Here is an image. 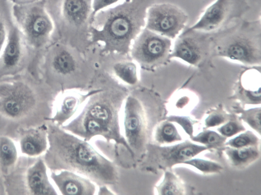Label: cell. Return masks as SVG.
<instances>
[{"label":"cell","instance_id":"cell-10","mask_svg":"<svg viewBox=\"0 0 261 195\" xmlns=\"http://www.w3.org/2000/svg\"><path fill=\"white\" fill-rule=\"evenodd\" d=\"M213 34L197 30H185L174 39L171 60L176 59L197 69L212 67Z\"/></svg>","mask_w":261,"mask_h":195},{"label":"cell","instance_id":"cell-2","mask_svg":"<svg viewBox=\"0 0 261 195\" xmlns=\"http://www.w3.org/2000/svg\"><path fill=\"white\" fill-rule=\"evenodd\" d=\"M129 91L118 85L100 88L86 100L77 114L61 127L89 142L99 136L121 146L131 158V151L121 132V113Z\"/></svg>","mask_w":261,"mask_h":195},{"label":"cell","instance_id":"cell-32","mask_svg":"<svg viewBox=\"0 0 261 195\" xmlns=\"http://www.w3.org/2000/svg\"><path fill=\"white\" fill-rule=\"evenodd\" d=\"M171 120L177 122L189 134H191L192 130V124L188 118L184 117H174L171 119Z\"/></svg>","mask_w":261,"mask_h":195},{"label":"cell","instance_id":"cell-19","mask_svg":"<svg viewBox=\"0 0 261 195\" xmlns=\"http://www.w3.org/2000/svg\"><path fill=\"white\" fill-rule=\"evenodd\" d=\"M260 66L248 67L241 73L240 86L241 92L251 101L260 100Z\"/></svg>","mask_w":261,"mask_h":195},{"label":"cell","instance_id":"cell-1","mask_svg":"<svg viewBox=\"0 0 261 195\" xmlns=\"http://www.w3.org/2000/svg\"><path fill=\"white\" fill-rule=\"evenodd\" d=\"M48 146L43 159L50 171H71L98 186L116 184L120 175L116 164L96 150L89 142L46 122Z\"/></svg>","mask_w":261,"mask_h":195},{"label":"cell","instance_id":"cell-14","mask_svg":"<svg viewBox=\"0 0 261 195\" xmlns=\"http://www.w3.org/2000/svg\"><path fill=\"white\" fill-rule=\"evenodd\" d=\"M188 20L186 12L175 4L154 3L147 10L145 27L173 40L185 30Z\"/></svg>","mask_w":261,"mask_h":195},{"label":"cell","instance_id":"cell-17","mask_svg":"<svg viewBox=\"0 0 261 195\" xmlns=\"http://www.w3.org/2000/svg\"><path fill=\"white\" fill-rule=\"evenodd\" d=\"M48 168L43 159L38 157L25 170L23 182L29 194L56 195V188L52 184L48 174Z\"/></svg>","mask_w":261,"mask_h":195},{"label":"cell","instance_id":"cell-6","mask_svg":"<svg viewBox=\"0 0 261 195\" xmlns=\"http://www.w3.org/2000/svg\"><path fill=\"white\" fill-rule=\"evenodd\" d=\"M213 58L219 57L248 67L261 64L260 20L242 19L213 34Z\"/></svg>","mask_w":261,"mask_h":195},{"label":"cell","instance_id":"cell-25","mask_svg":"<svg viewBox=\"0 0 261 195\" xmlns=\"http://www.w3.org/2000/svg\"><path fill=\"white\" fill-rule=\"evenodd\" d=\"M157 138L159 140L170 142L178 139V136L174 126L168 123L165 124L159 130L157 134Z\"/></svg>","mask_w":261,"mask_h":195},{"label":"cell","instance_id":"cell-22","mask_svg":"<svg viewBox=\"0 0 261 195\" xmlns=\"http://www.w3.org/2000/svg\"><path fill=\"white\" fill-rule=\"evenodd\" d=\"M205 149L203 146L182 144L167 150H164L163 155L166 156V159L176 162L189 159Z\"/></svg>","mask_w":261,"mask_h":195},{"label":"cell","instance_id":"cell-24","mask_svg":"<svg viewBox=\"0 0 261 195\" xmlns=\"http://www.w3.org/2000/svg\"><path fill=\"white\" fill-rule=\"evenodd\" d=\"M257 155L256 152L251 148L232 150L230 155L235 163H244Z\"/></svg>","mask_w":261,"mask_h":195},{"label":"cell","instance_id":"cell-13","mask_svg":"<svg viewBox=\"0 0 261 195\" xmlns=\"http://www.w3.org/2000/svg\"><path fill=\"white\" fill-rule=\"evenodd\" d=\"M33 64L30 50L13 18L0 52V79L31 71Z\"/></svg>","mask_w":261,"mask_h":195},{"label":"cell","instance_id":"cell-29","mask_svg":"<svg viewBox=\"0 0 261 195\" xmlns=\"http://www.w3.org/2000/svg\"><path fill=\"white\" fill-rule=\"evenodd\" d=\"M159 190L162 194H174L176 193V192L178 189L176 181L171 180L170 177L168 176L167 179L160 186Z\"/></svg>","mask_w":261,"mask_h":195},{"label":"cell","instance_id":"cell-26","mask_svg":"<svg viewBox=\"0 0 261 195\" xmlns=\"http://www.w3.org/2000/svg\"><path fill=\"white\" fill-rule=\"evenodd\" d=\"M185 163L190 164L205 172H216L221 169L220 166L214 162L201 159H194Z\"/></svg>","mask_w":261,"mask_h":195},{"label":"cell","instance_id":"cell-12","mask_svg":"<svg viewBox=\"0 0 261 195\" xmlns=\"http://www.w3.org/2000/svg\"><path fill=\"white\" fill-rule=\"evenodd\" d=\"M249 9L247 0H214L187 29L213 34L241 19Z\"/></svg>","mask_w":261,"mask_h":195},{"label":"cell","instance_id":"cell-16","mask_svg":"<svg viewBox=\"0 0 261 195\" xmlns=\"http://www.w3.org/2000/svg\"><path fill=\"white\" fill-rule=\"evenodd\" d=\"M50 178L63 195H94L96 184L89 179L76 173L62 170L51 171Z\"/></svg>","mask_w":261,"mask_h":195},{"label":"cell","instance_id":"cell-15","mask_svg":"<svg viewBox=\"0 0 261 195\" xmlns=\"http://www.w3.org/2000/svg\"><path fill=\"white\" fill-rule=\"evenodd\" d=\"M100 88L86 92L67 90L58 93L54 100L51 116L47 121L62 126L73 119L80 112L87 99Z\"/></svg>","mask_w":261,"mask_h":195},{"label":"cell","instance_id":"cell-28","mask_svg":"<svg viewBox=\"0 0 261 195\" xmlns=\"http://www.w3.org/2000/svg\"><path fill=\"white\" fill-rule=\"evenodd\" d=\"M122 0H92L93 17L99 11L109 8Z\"/></svg>","mask_w":261,"mask_h":195},{"label":"cell","instance_id":"cell-21","mask_svg":"<svg viewBox=\"0 0 261 195\" xmlns=\"http://www.w3.org/2000/svg\"><path fill=\"white\" fill-rule=\"evenodd\" d=\"M113 71L116 76L127 85L133 86L138 82V68L134 62H118L114 65Z\"/></svg>","mask_w":261,"mask_h":195},{"label":"cell","instance_id":"cell-3","mask_svg":"<svg viewBox=\"0 0 261 195\" xmlns=\"http://www.w3.org/2000/svg\"><path fill=\"white\" fill-rule=\"evenodd\" d=\"M155 0H122L94 17L91 43H101L105 53L125 55L145 27L148 8Z\"/></svg>","mask_w":261,"mask_h":195},{"label":"cell","instance_id":"cell-18","mask_svg":"<svg viewBox=\"0 0 261 195\" xmlns=\"http://www.w3.org/2000/svg\"><path fill=\"white\" fill-rule=\"evenodd\" d=\"M48 146L46 122L25 130L19 140V149L25 156L36 158L44 155Z\"/></svg>","mask_w":261,"mask_h":195},{"label":"cell","instance_id":"cell-33","mask_svg":"<svg viewBox=\"0 0 261 195\" xmlns=\"http://www.w3.org/2000/svg\"><path fill=\"white\" fill-rule=\"evenodd\" d=\"M223 121V118L218 115L210 116L205 120V123L208 126H215L218 125Z\"/></svg>","mask_w":261,"mask_h":195},{"label":"cell","instance_id":"cell-4","mask_svg":"<svg viewBox=\"0 0 261 195\" xmlns=\"http://www.w3.org/2000/svg\"><path fill=\"white\" fill-rule=\"evenodd\" d=\"M79 52L67 44L53 40L40 56L35 72L57 94L81 90L88 85L91 78L83 69Z\"/></svg>","mask_w":261,"mask_h":195},{"label":"cell","instance_id":"cell-30","mask_svg":"<svg viewBox=\"0 0 261 195\" xmlns=\"http://www.w3.org/2000/svg\"><path fill=\"white\" fill-rule=\"evenodd\" d=\"M251 142L249 135L243 134L230 141L229 144L235 147H241L249 144Z\"/></svg>","mask_w":261,"mask_h":195},{"label":"cell","instance_id":"cell-8","mask_svg":"<svg viewBox=\"0 0 261 195\" xmlns=\"http://www.w3.org/2000/svg\"><path fill=\"white\" fill-rule=\"evenodd\" d=\"M13 15L30 50L33 60L32 70H34L40 56L52 41L55 31L45 0L13 4Z\"/></svg>","mask_w":261,"mask_h":195},{"label":"cell","instance_id":"cell-5","mask_svg":"<svg viewBox=\"0 0 261 195\" xmlns=\"http://www.w3.org/2000/svg\"><path fill=\"white\" fill-rule=\"evenodd\" d=\"M30 71L0 79V115L13 121L23 120L43 103L54 104L57 95Z\"/></svg>","mask_w":261,"mask_h":195},{"label":"cell","instance_id":"cell-9","mask_svg":"<svg viewBox=\"0 0 261 195\" xmlns=\"http://www.w3.org/2000/svg\"><path fill=\"white\" fill-rule=\"evenodd\" d=\"M143 102L135 92L126 97L121 113V132L132 152L131 166L135 167L145 151L148 127Z\"/></svg>","mask_w":261,"mask_h":195},{"label":"cell","instance_id":"cell-7","mask_svg":"<svg viewBox=\"0 0 261 195\" xmlns=\"http://www.w3.org/2000/svg\"><path fill=\"white\" fill-rule=\"evenodd\" d=\"M45 5L57 37L53 40L84 52L91 42L92 0H45Z\"/></svg>","mask_w":261,"mask_h":195},{"label":"cell","instance_id":"cell-20","mask_svg":"<svg viewBox=\"0 0 261 195\" xmlns=\"http://www.w3.org/2000/svg\"><path fill=\"white\" fill-rule=\"evenodd\" d=\"M18 148L11 138L0 136V169L3 173H8L16 166L18 157Z\"/></svg>","mask_w":261,"mask_h":195},{"label":"cell","instance_id":"cell-27","mask_svg":"<svg viewBox=\"0 0 261 195\" xmlns=\"http://www.w3.org/2000/svg\"><path fill=\"white\" fill-rule=\"evenodd\" d=\"M194 138L196 141L214 145L221 142L223 138L214 131H208L201 133Z\"/></svg>","mask_w":261,"mask_h":195},{"label":"cell","instance_id":"cell-23","mask_svg":"<svg viewBox=\"0 0 261 195\" xmlns=\"http://www.w3.org/2000/svg\"><path fill=\"white\" fill-rule=\"evenodd\" d=\"M13 6L10 0H0V52L6 42L10 23L13 18Z\"/></svg>","mask_w":261,"mask_h":195},{"label":"cell","instance_id":"cell-34","mask_svg":"<svg viewBox=\"0 0 261 195\" xmlns=\"http://www.w3.org/2000/svg\"><path fill=\"white\" fill-rule=\"evenodd\" d=\"M14 5H23L33 3L39 0H10Z\"/></svg>","mask_w":261,"mask_h":195},{"label":"cell","instance_id":"cell-11","mask_svg":"<svg viewBox=\"0 0 261 195\" xmlns=\"http://www.w3.org/2000/svg\"><path fill=\"white\" fill-rule=\"evenodd\" d=\"M172 40L144 27L133 42L129 52L143 68L152 70L171 61Z\"/></svg>","mask_w":261,"mask_h":195},{"label":"cell","instance_id":"cell-31","mask_svg":"<svg viewBox=\"0 0 261 195\" xmlns=\"http://www.w3.org/2000/svg\"><path fill=\"white\" fill-rule=\"evenodd\" d=\"M239 127L234 122H229L220 129V131L226 136H231L238 132Z\"/></svg>","mask_w":261,"mask_h":195}]
</instances>
